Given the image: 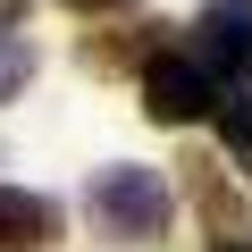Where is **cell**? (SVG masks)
I'll return each mask as SVG.
<instances>
[{
	"mask_svg": "<svg viewBox=\"0 0 252 252\" xmlns=\"http://www.w3.org/2000/svg\"><path fill=\"white\" fill-rule=\"evenodd\" d=\"M84 210H93V227H101L109 244H160L168 219H177V193H168L160 168L118 160V168H101V177L84 185Z\"/></svg>",
	"mask_w": 252,
	"mask_h": 252,
	"instance_id": "cell-1",
	"label": "cell"
},
{
	"mask_svg": "<svg viewBox=\"0 0 252 252\" xmlns=\"http://www.w3.org/2000/svg\"><path fill=\"white\" fill-rule=\"evenodd\" d=\"M143 109H152L160 126H193V118L219 109V84H210L202 59H185V51H152V59H143Z\"/></svg>",
	"mask_w": 252,
	"mask_h": 252,
	"instance_id": "cell-2",
	"label": "cell"
},
{
	"mask_svg": "<svg viewBox=\"0 0 252 252\" xmlns=\"http://www.w3.org/2000/svg\"><path fill=\"white\" fill-rule=\"evenodd\" d=\"M193 59L227 84H252V0H210L193 17Z\"/></svg>",
	"mask_w": 252,
	"mask_h": 252,
	"instance_id": "cell-3",
	"label": "cell"
},
{
	"mask_svg": "<svg viewBox=\"0 0 252 252\" xmlns=\"http://www.w3.org/2000/svg\"><path fill=\"white\" fill-rule=\"evenodd\" d=\"M59 235V202L34 185H0V252H42Z\"/></svg>",
	"mask_w": 252,
	"mask_h": 252,
	"instance_id": "cell-4",
	"label": "cell"
},
{
	"mask_svg": "<svg viewBox=\"0 0 252 252\" xmlns=\"http://www.w3.org/2000/svg\"><path fill=\"white\" fill-rule=\"evenodd\" d=\"M219 143H227V160L252 185V101H219Z\"/></svg>",
	"mask_w": 252,
	"mask_h": 252,
	"instance_id": "cell-5",
	"label": "cell"
},
{
	"mask_svg": "<svg viewBox=\"0 0 252 252\" xmlns=\"http://www.w3.org/2000/svg\"><path fill=\"white\" fill-rule=\"evenodd\" d=\"M34 84V42L26 34H0V101H17Z\"/></svg>",
	"mask_w": 252,
	"mask_h": 252,
	"instance_id": "cell-6",
	"label": "cell"
},
{
	"mask_svg": "<svg viewBox=\"0 0 252 252\" xmlns=\"http://www.w3.org/2000/svg\"><path fill=\"white\" fill-rule=\"evenodd\" d=\"M67 9H126V0H67Z\"/></svg>",
	"mask_w": 252,
	"mask_h": 252,
	"instance_id": "cell-7",
	"label": "cell"
},
{
	"mask_svg": "<svg viewBox=\"0 0 252 252\" xmlns=\"http://www.w3.org/2000/svg\"><path fill=\"white\" fill-rule=\"evenodd\" d=\"M17 9H26V0H0V17H17Z\"/></svg>",
	"mask_w": 252,
	"mask_h": 252,
	"instance_id": "cell-8",
	"label": "cell"
},
{
	"mask_svg": "<svg viewBox=\"0 0 252 252\" xmlns=\"http://www.w3.org/2000/svg\"><path fill=\"white\" fill-rule=\"evenodd\" d=\"M219 252H235V244H219Z\"/></svg>",
	"mask_w": 252,
	"mask_h": 252,
	"instance_id": "cell-9",
	"label": "cell"
}]
</instances>
